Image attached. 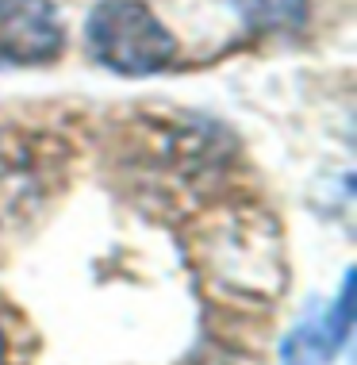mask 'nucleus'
<instances>
[{
	"instance_id": "obj_4",
	"label": "nucleus",
	"mask_w": 357,
	"mask_h": 365,
	"mask_svg": "<svg viewBox=\"0 0 357 365\" xmlns=\"http://www.w3.org/2000/svg\"><path fill=\"white\" fill-rule=\"evenodd\" d=\"M0 365H4V334H0Z\"/></svg>"
},
{
	"instance_id": "obj_2",
	"label": "nucleus",
	"mask_w": 357,
	"mask_h": 365,
	"mask_svg": "<svg viewBox=\"0 0 357 365\" xmlns=\"http://www.w3.org/2000/svg\"><path fill=\"white\" fill-rule=\"evenodd\" d=\"M62 46L66 27L51 0H0V62H54Z\"/></svg>"
},
{
	"instance_id": "obj_1",
	"label": "nucleus",
	"mask_w": 357,
	"mask_h": 365,
	"mask_svg": "<svg viewBox=\"0 0 357 365\" xmlns=\"http://www.w3.org/2000/svg\"><path fill=\"white\" fill-rule=\"evenodd\" d=\"M85 35L96 62L123 77L157 73L177 58V38L143 0H100Z\"/></svg>"
},
{
	"instance_id": "obj_3",
	"label": "nucleus",
	"mask_w": 357,
	"mask_h": 365,
	"mask_svg": "<svg viewBox=\"0 0 357 365\" xmlns=\"http://www.w3.org/2000/svg\"><path fill=\"white\" fill-rule=\"evenodd\" d=\"M234 12L254 31H300L307 24V0H234Z\"/></svg>"
}]
</instances>
